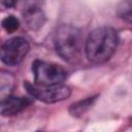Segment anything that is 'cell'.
I'll use <instances>...</instances> for the list:
<instances>
[{
    "label": "cell",
    "mask_w": 132,
    "mask_h": 132,
    "mask_svg": "<svg viewBox=\"0 0 132 132\" xmlns=\"http://www.w3.org/2000/svg\"><path fill=\"white\" fill-rule=\"evenodd\" d=\"M2 27L6 32L12 33L19 29L20 21L13 15H7L2 20Z\"/></svg>",
    "instance_id": "9c48e42d"
},
{
    "label": "cell",
    "mask_w": 132,
    "mask_h": 132,
    "mask_svg": "<svg viewBox=\"0 0 132 132\" xmlns=\"http://www.w3.org/2000/svg\"><path fill=\"white\" fill-rule=\"evenodd\" d=\"M54 43L58 55L70 63L78 60L81 51L85 50L81 32L70 25H63L57 29Z\"/></svg>",
    "instance_id": "7a4b0ae2"
},
{
    "label": "cell",
    "mask_w": 132,
    "mask_h": 132,
    "mask_svg": "<svg viewBox=\"0 0 132 132\" xmlns=\"http://www.w3.org/2000/svg\"><path fill=\"white\" fill-rule=\"evenodd\" d=\"M119 15L126 22L132 24V2H124L118 9Z\"/></svg>",
    "instance_id": "30bf717a"
},
{
    "label": "cell",
    "mask_w": 132,
    "mask_h": 132,
    "mask_svg": "<svg viewBox=\"0 0 132 132\" xmlns=\"http://www.w3.org/2000/svg\"><path fill=\"white\" fill-rule=\"evenodd\" d=\"M24 87L32 97L47 104L63 101L71 94L70 88L64 84L56 86H37L26 81Z\"/></svg>",
    "instance_id": "277c9868"
},
{
    "label": "cell",
    "mask_w": 132,
    "mask_h": 132,
    "mask_svg": "<svg viewBox=\"0 0 132 132\" xmlns=\"http://www.w3.org/2000/svg\"><path fill=\"white\" fill-rule=\"evenodd\" d=\"M3 4H4V5H6V6H8V7H10V6H12V5L14 4V2L8 1V2H3Z\"/></svg>",
    "instance_id": "8fae6325"
},
{
    "label": "cell",
    "mask_w": 132,
    "mask_h": 132,
    "mask_svg": "<svg viewBox=\"0 0 132 132\" xmlns=\"http://www.w3.org/2000/svg\"><path fill=\"white\" fill-rule=\"evenodd\" d=\"M32 101L26 97L6 96L1 100V114L3 117H12L20 113L26 107H28Z\"/></svg>",
    "instance_id": "8992f818"
},
{
    "label": "cell",
    "mask_w": 132,
    "mask_h": 132,
    "mask_svg": "<svg viewBox=\"0 0 132 132\" xmlns=\"http://www.w3.org/2000/svg\"><path fill=\"white\" fill-rule=\"evenodd\" d=\"M23 18L26 26L31 30H38L45 23V15L42 9L36 5L27 7L23 12Z\"/></svg>",
    "instance_id": "52a82bcc"
},
{
    "label": "cell",
    "mask_w": 132,
    "mask_h": 132,
    "mask_svg": "<svg viewBox=\"0 0 132 132\" xmlns=\"http://www.w3.org/2000/svg\"><path fill=\"white\" fill-rule=\"evenodd\" d=\"M29 42L23 37H12L1 46V60L9 66L19 65L29 52Z\"/></svg>",
    "instance_id": "5b68a950"
},
{
    "label": "cell",
    "mask_w": 132,
    "mask_h": 132,
    "mask_svg": "<svg viewBox=\"0 0 132 132\" xmlns=\"http://www.w3.org/2000/svg\"><path fill=\"white\" fill-rule=\"evenodd\" d=\"M97 96L95 97H90V98H86L84 100L77 101L76 103L72 104L69 108V112L70 114H72L73 117H79L81 114H84L94 103V101L96 100Z\"/></svg>",
    "instance_id": "ba28073f"
},
{
    "label": "cell",
    "mask_w": 132,
    "mask_h": 132,
    "mask_svg": "<svg viewBox=\"0 0 132 132\" xmlns=\"http://www.w3.org/2000/svg\"><path fill=\"white\" fill-rule=\"evenodd\" d=\"M119 42L117 31L111 27H99L93 30L85 41V53L94 64L108 61L114 54Z\"/></svg>",
    "instance_id": "6da1fadb"
},
{
    "label": "cell",
    "mask_w": 132,
    "mask_h": 132,
    "mask_svg": "<svg viewBox=\"0 0 132 132\" xmlns=\"http://www.w3.org/2000/svg\"><path fill=\"white\" fill-rule=\"evenodd\" d=\"M34 84L37 86H56L61 85L66 79L65 69L52 62L36 60L32 64Z\"/></svg>",
    "instance_id": "3957f363"
}]
</instances>
